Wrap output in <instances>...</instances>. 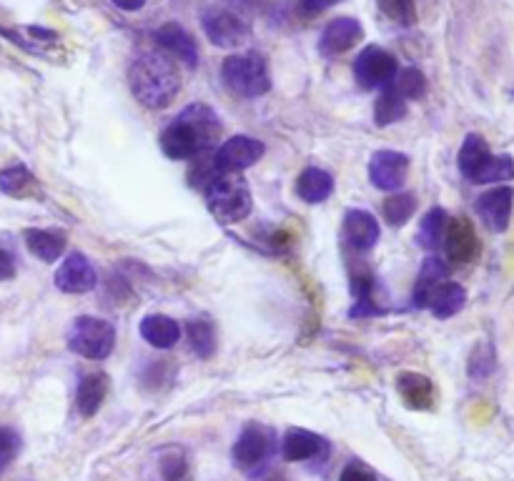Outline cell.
<instances>
[{
    "mask_svg": "<svg viewBox=\"0 0 514 481\" xmlns=\"http://www.w3.org/2000/svg\"><path fill=\"white\" fill-rule=\"evenodd\" d=\"M389 88H394L407 103L417 101V98H422L427 93V78L417 68H404V71H397Z\"/></svg>",
    "mask_w": 514,
    "mask_h": 481,
    "instance_id": "obj_30",
    "label": "cell"
},
{
    "mask_svg": "<svg viewBox=\"0 0 514 481\" xmlns=\"http://www.w3.org/2000/svg\"><path fill=\"white\" fill-rule=\"evenodd\" d=\"M447 221H449V216L444 208H432V211H429L427 216L419 221V231H417L419 246L427 251H437L439 246H442Z\"/></svg>",
    "mask_w": 514,
    "mask_h": 481,
    "instance_id": "obj_27",
    "label": "cell"
},
{
    "mask_svg": "<svg viewBox=\"0 0 514 481\" xmlns=\"http://www.w3.org/2000/svg\"><path fill=\"white\" fill-rule=\"evenodd\" d=\"M494 366H497L494 349L489 344H482L474 349L472 361H469V376H472V379H487L494 371Z\"/></svg>",
    "mask_w": 514,
    "mask_h": 481,
    "instance_id": "obj_33",
    "label": "cell"
},
{
    "mask_svg": "<svg viewBox=\"0 0 514 481\" xmlns=\"http://www.w3.org/2000/svg\"><path fill=\"white\" fill-rule=\"evenodd\" d=\"M221 123L214 108L204 103H191L179 118L168 123L161 133V148L174 161H191L199 153L211 151L214 141H219Z\"/></svg>",
    "mask_w": 514,
    "mask_h": 481,
    "instance_id": "obj_1",
    "label": "cell"
},
{
    "mask_svg": "<svg viewBox=\"0 0 514 481\" xmlns=\"http://www.w3.org/2000/svg\"><path fill=\"white\" fill-rule=\"evenodd\" d=\"M0 191L13 198H31L38 193V181L26 166H11L0 171Z\"/></svg>",
    "mask_w": 514,
    "mask_h": 481,
    "instance_id": "obj_26",
    "label": "cell"
},
{
    "mask_svg": "<svg viewBox=\"0 0 514 481\" xmlns=\"http://www.w3.org/2000/svg\"><path fill=\"white\" fill-rule=\"evenodd\" d=\"M364 36L362 23L354 21V18H336L321 33L319 48L324 56H339V53L349 51L352 46H357L359 38Z\"/></svg>",
    "mask_w": 514,
    "mask_h": 481,
    "instance_id": "obj_16",
    "label": "cell"
},
{
    "mask_svg": "<svg viewBox=\"0 0 514 481\" xmlns=\"http://www.w3.org/2000/svg\"><path fill=\"white\" fill-rule=\"evenodd\" d=\"M56 286L63 294H88V291L96 289L98 276L93 264L88 261V256L83 254H71L56 271Z\"/></svg>",
    "mask_w": 514,
    "mask_h": 481,
    "instance_id": "obj_14",
    "label": "cell"
},
{
    "mask_svg": "<svg viewBox=\"0 0 514 481\" xmlns=\"http://www.w3.org/2000/svg\"><path fill=\"white\" fill-rule=\"evenodd\" d=\"M221 81L231 93L241 98H259L271 88L269 68H266L264 58L256 53L226 58L221 66Z\"/></svg>",
    "mask_w": 514,
    "mask_h": 481,
    "instance_id": "obj_5",
    "label": "cell"
},
{
    "mask_svg": "<svg viewBox=\"0 0 514 481\" xmlns=\"http://www.w3.org/2000/svg\"><path fill=\"white\" fill-rule=\"evenodd\" d=\"M131 91L143 106L166 108L179 93V76L171 61L158 53H141L128 71Z\"/></svg>",
    "mask_w": 514,
    "mask_h": 481,
    "instance_id": "obj_2",
    "label": "cell"
},
{
    "mask_svg": "<svg viewBox=\"0 0 514 481\" xmlns=\"http://www.w3.org/2000/svg\"><path fill=\"white\" fill-rule=\"evenodd\" d=\"M239 3H254V0H239Z\"/></svg>",
    "mask_w": 514,
    "mask_h": 481,
    "instance_id": "obj_41",
    "label": "cell"
},
{
    "mask_svg": "<svg viewBox=\"0 0 514 481\" xmlns=\"http://www.w3.org/2000/svg\"><path fill=\"white\" fill-rule=\"evenodd\" d=\"M382 11L397 23H402V26H412L417 21L414 0H382Z\"/></svg>",
    "mask_w": 514,
    "mask_h": 481,
    "instance_id": "obj_34",
    "label": "cell"
},
{
    "mask_svg": "<svg viewBox=\"0 0 514 481\" xmlns=\"http://www.w3.org/2000/svg\"><path fill=\"white\" fill-rule=\"evenodd\" d=\"M514 206V188L512 186H497L492 191L482 193L477 198V213L484 221V226L492 233H504L509 228V218H512Z\"/></svg>",
    "mask_w": 514,
    "mask_h": 481,
    "instance_id": "obj_12",
    "label": "cell"
},
{
    "mask_svg": "<svg viewBox=\"0 0 514 481\" xmlns=\"http://www.w3.org/2000/svg\"><path fill=\"white\" fill-rule=\"evenodd\" d=\"M326 449L324 439L316 436L314 431L306 429H289L284 441H281V454L286 461H309L316 459Z\"/></svg>",
    "mask_w": 514,
    "mask_h": 481,
    "instance_id": "obj_19",
    "label": "cell"
},
{
    "mask_svg": "<svg viewBox=\"0 0 514 481\" xmlns=\"http://www.w3.org/2000/svg\"><path fill=\"white\" fill-rule=\"evenodd\" d=\"M266 481H286V479H281V476H271V479H266Z\"/></svg>",
    "mask_w": 514,
    "mask_h": 481,
    "instance_id": "obj_40",
    "label": "cell"
},
{
    "mask_svg": "<svg viewBox=\"0 0 514 481\" xmlns=\"http://www.w3.org/2000/svg\"><path fill=\"white\" fill-rule=\"evenodd\" d=\"M264 143L259 138L251 136H234L229 141L221 143L214 151V166L216 173H239L246 171V168L254 166L256 161H261L264 156Z\"/></svg>",
    "mask_w": 514,
    "mask_h": 481,
    "instance_id": "obj_9",
    "label": "cell"
},
{
    "mask_svg": "<svg viewBox=\"0 0 514 481\" xmlns=\"http://www.w3.org/2000/svg\"><path fill=\"white\" fill-rule=\"evenodd\" d=\"M407 111V101L394 88L387 86L382 91V96L377 98V103H374V123L377 126H392V123L402 121L407 116Z\"/></svg>",
    "mask_w": 514,
    "mask_h": 481,
    "instance_id": "obj_28",
    "label": "cell"
},
{
    "mask_svg": "<svg viewBox=\"0 0 514 481\" xmlns=\"http://www.w3.org/2000/svg\"><path fill=\"white\" fill-rule=\"evenodd\" d=\"M111 3L116 8H121V11H126V13H136V11H141L143 6H146V0H111Z\"/></svg>",
    "mask_w": 514,
    "mask_h": 481,
    "instance_id": "obj_39",
    "label": "cell"
},
{
    "mask_svg": "<svg viewBox=\"0 0 514 481\" xmlns=\"http://www.w3.org/2000/svg\"><path fill=\"white\" fill-rule=\"evenodd\" d=\"M459 171L472 183H507L514 178L512 156H494L479 133H469L459 148Z\"/></svg>",
    "mask_w": 514,
    "mask_h": 481,
    "instance_id": "obj_3",
    "label": "cell"
},
{
    "mask_svg": "<svg viewBox=\"0 0 514 481\" xmlns=\"http://www.w3.org/2000/svg\"><path fill=\"white\" fill-rule=\"evenodd\" d=\"M397 58L379 46H367L354 61V78L364 91H377V88L392 86L397 76Z\"/></svg>",
    "mask_w": 514,
    "mask_h": 481,
    "instance_id": "obj_7",
    "label": "cell"
},
{
    "mask_svg": "<svg viewBox=\"0 0 514 481\" xmlns=\"http://www.w3.org/2000/svg\"><path fill=\"white\" fill-rule=\"evenodd\" d=\"M417 211V196L414 193H394L384 201V221H389L392 226H404L409 218Z\"/></svg>",
    "mask_w": 514,
    "mask_h": 481,
    "instance_id": "obj_29",
    "label": "cell"
},
{
    "mask_svg": "<svg viewBox=\"0 0 514 481\" xmlns=\"http://www.w3.org/2000/svg\"><path fill=\"white\" fill-rule=\"evenodd\" d=\"M201 26H204L209 41L219 48H239L251 36V28L236 13L226 11V8H209V11H204Z\"/></svg>",
    "mask_w": 514,
    "mask_h": 481,
    "instance_id": "obj_8",
    "label": "cell"
},
{
    "mask_svg": "<svg viewBox=\"0 0 514 481\" xmlns=\"http://www.w3.org/2000/svg\"><path fill=\"white\" fill-rule=\"evenodd\" d=\"M442 246L452 264H472L479 256V238L467 218H449Z\"/></svg>",
    "mask_w": 514,
    "mask_h": 481,
    "instance_id": "obj_11",
    "label": "cell"
},
{
    "mask_svg": "<svg viewBox=\"0 0 514 481\" xmlns=\"http://www.w3.org/2000/svg\"><path fill=\"white\" fill-rule=\"evenodd\" d=\"M26 246L36 259L53 264L66 251V233L61 231H46V228H28L26 231Z\"/></svg>",
    "mask_w": 514,
    "mask_h": 481,
    "instance_id": "obj_21",
    "label": "cell"
},
{
    "mask_svg": "<svg viewBox=\"0 0 514 481\" xmlns=\"http://www.w3.org/2000/svg\"><path fill=\"white\" fill-rule=\"evenodd\" d=\"M464 304H467V291H464V286L452 284V281H444V284L437 286V291L432 294L427 309L432 311L437 319L444 321L457 316L459 311L464 309Z\"/></svg>",
    "mask_w": 514,
    "mask_h": 481,
    "instance_id": "obj_24",
    "label": "cell"
},
{
    "mask_svg": "<svg viewBox=\"0 0 514 481\" xmlns=\"http://www.w3.org/2000/svg\"><path fill=\"white\" fill-rule=\"evenodd\" d=\"M339 481H377V476H374L372 471L367 469V466H362V464H349L347 469L341 471Z\"/></svg>",
    "mask_w": 514,
    "mask_h": 481,
    "instance_id": "obj_36",
    "label": "cell"
},
{
    "mask_svg": "<svg viewBox=\"0 0 514 481\" xmlns=\"http://www.w3.org/2000/svg\"><path fill=\"white\" fill-rule=\"evenodd\" d=\"M18 449H21V439H18L16 431L0 426V469H6L16 459Z\"/></svg>",
    "mask_w": 514,
    "mask_h": 481,
    "instance_id": "obj_35",
    "label": "cell"
},
{
    "mask_svg": "<svg viewBox=\"0 0 514 481\" xmlns=\"http://www.w3.org/2000/svg\"><path fill=\"white\" fill-rule=\"evenodd\" d=\"M108 394V376L106 374H86L78 384L76 406L81 416H93L103 406Z\"/></svg>",
    "mask_w": 514,
    "mask_h": 481,
    "instance_id": "obj_25",
    "label": "cell"
},
{
    "mask_svg": "<svg viewBox=\"0 0 514 481\" xmlns=\"http://www.w3.org/2000/svg\"><path fill=\"white\" fill-rule=\"evenodd\" d=\"M141 336L156 349H171L181 339V326L166 314H151L141 321Z\"/></svg>",
    "mask_w": 514,
    "mask_h": 481,
    "instance_id": "obj_22",
    "label": "cell"
},
{
    "mask_svg": "<svg viewBox=\"0 0 514 481\" xmlns=\"http://www.w3.org/2000/svg\"><path fill=\"white\" fill-rule=\"evenodd\" d=\"M296 193L306 203H321L334 193V178L324 168H304L301 176L296 178Z\"/></svg>",
    "mask_w": 514,
    "mask_h": 481,
    "instance_id": "obj_23",
    "label": "cell"
},
{
    "mask_svg": "<svg viewBox=\"0 0 514 481\" xmlns=\"http://www.w3.org/2000/svg\"><path fill=\"white\" fill-rule=\"evenodd\" d=\"M156 41L158 46H163L168 53H174L179 61H184L186 66H199V48H196V41L179 23H166V26L158 28Z\"/></svg>",
    "mask_w": 514,
    "mask_h": 481,
    "instance_id": "obj_17",
    "label": "cell"
},
{
    "mask_svg": "<svg viewBox=\"0 0 514 481\" xmlns=\"http://www.w3.org/2000/svg\"><path fill=\"white\" fill-rule=\"evenodd\" d=\"M186 334H189L191 349L201 356V359H209L216 349V336H214V326L209 321H189L186 326Z\"/></svg>",
    "mask_w": 514,
    "mask_h": 481,
    "instance_id": "obj_31",
    "label": "cell"
},
{
    "mask_svg": "<svg viewBox=\"0 0 514 481\" xmlns=\"http://www.w3.org/2000/svg\"><path fill=\"white\" fill-rule=\"evenodd\" d=\"M206 206L219 223H239L251 213V191L236 173H221L204 188Z\"/></svg>",
    "mask_w": 514,
    "mask_h": 481,
    "instance_id": "obj_4",
    "label": "cell"
},
{
    "mask_svg": "<svg viewBox=\"0 0 514 481\" xmlns=\"http://www.w3.org/2000/svg\"><path fill=\"white\" fill-rule=\"evenodd\" d=\"M161 476L166 481H186L189 476V464L186 456L179 449H168L161 454Z\"/></svg>",
    "mask_w": 514,
    "mask_h": 481,
    "instance_id": "obj_32",
    "label": "cell"
},
{
    "mask_svg": "<svg viewBox=\"0 0 514 481\" xmlns=\"http://www.w3.org/2000/svg\"><path fill=\"white\" fill-rule=\"evenodd\" d=\"M341 238L352 246L354 251H372L379 241V221L369 211H349L344 216Z\"/></svg>",
    "mask_w": 514,
    "mask_h": 481,
    "instance_id": "obj_15",
    "label": "cell"
},
{
    "mask_svg": "<svg viewBox=\"0 0 514 481\" xmlns=\"http://www.w3.org/2000/svg\"><path fill=\"white\" fill-rule=\"evenodd\" d=\"M271 449H274V434H271V429H266L261 424H249L244 426V431L236 439L231 456H234V464L239 469L251 471L269 459Z\"/></svg>",
    "mask_w": 514,
    "mask_h": 481,
    "instance_id": "obj_10",
    "label": "cell"
},
{
    "mask_svg": "<svg viewBox=\"0 0 514 481\" xmlns=\"http://www.w3.org/2000/svg\"><path fill=\"white\" fill-rule=\"evenodd\" d=\"M409 158L399 151H377L369 161V178L379 191H399L407 181Z\"/></svg>",
    "mask_w": 514,
    "mask_h": 481,
    "instance_id": "obj_13",
    "label": "cell"
},
{
    "mask_svg": "<svg viewBox=\"0 0 514 481\" xmlns=\"http://www.w3.org/2000/svg\"><path fill=\"white\" fill-rule=\"evenodd\" d=\"M334 3H339V0H301V8L306 13H321L334 6Z\"/></svg>",
    "mask_w": 514,
    "mask_h": 481,
    "instance_id": "obj_38",
    "label": "cell"
},
{
    "mask_svg": "<svg viewBox=\"0 0 514 481\" xmlns=\"http://www.w3.org/2000/svg\"><path fill=\"white\" fill-rule=\"evenodd\" d=\"M447 276H449V266L444 264L442 259H437V256L424 259L422 269H419V276H417V286H414V306H417V309H427L432 294L437 291V286H442L444 281H447Z\"/></svg>",
    "mask_w": 514,
    "mask_h": 481,
    "instance_id": "obj_20",
    "label": "cell"
},
{
    "mask_svg": "<svg viewBox=\"0 0 514 481\" xmlns=\"http://www.w3.org/2000/svg\"><path fill=\"white\" fill-rule=\"evenodd\" d=\"M13 276H16V259L11 251L0 246V281H8Z\"/></svg>",
    "mask_w": 514,
    "mask_h": 481,
    "instance_id": "obj_37",
    "label": "cell"
},
{
    "mask_svg": "<svg viewBox=\"0 0 514 481\" xmlns=\"http://www.w3.org/2000/svg\"><path fill=\"white\" fill-rule=\"evenodd\" d=\"M68 346L78 356L101 361L108 359L116 346V329L111 321L96 319V316H78L68 331Z\"/></svg>",
    "mask_w": 514,
    "mask_h": 481,
    "instance_id": "obj_6",
    "label": "cell"
},
{
    "mask_svg": "<svg viewBox=\"0 0 514 481\" xmlns=\"http://www.w3.org/2000/svg\"><path fill=\"white\" fill-rule=\"evenodd\" d=\"M397 391L409 409H429L437 399L432 381L422 374H414V371H404L397 376Z\"/></svg>",
    "mask_w": 514,
    "mask_h": 481,
    "instance_id": "obj_18",
    "label": "cell"
}]
</instances>
